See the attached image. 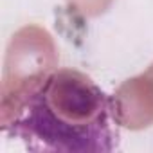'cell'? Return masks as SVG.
<instances>
[{"mask_svg":"<svg viewBox=\"0 0 153 153\" xmlns=\"http://www.w3.org/2000/svg\"><path fill=\"white\" fill-rule=\"evenodd\" d=\"M112 121V99L76 68L52 70L18 103L2 110V130L31 151H114L119 133Z\"/></svg>","mask_w":153,"mask_h":153,"instance_id":"6da1fadb","label":"cell"},{"mask_svg":"<svg viewBox=\"0 0 153 153\" xmlns=\"http://www.w3.org/2000/svg\"><path fill=\"white\" fill-rule=\"evenodd\" d=\"M56 65V45L45 29L38 25H25L16 31L7 47L0 110L18 103L47 78Z\"/></svg>","mask_w":153,"mask_h":153,"instance_id":"7a4b0ae2","label":"cell"},{"mask_svg":"<svg viewBox=\"0 0 153 153\" xmlns=\"http://www.w3.org/2000/svg\"><path fill=\"white\" fill-rule=\"evenodd\" d=\"M110 99L117 124L130 130L153 124V63L142 74L126 79Z\"/></svg>","mask_w":153,"mask_h":153,"instance_id":"3957f363","label":"cell"},{"mask_svg":"<svg viewBox=\"0 0 153 153\" xmlns=\"http://www.w3.org/2000/svg\"><path fill=\"white\" fill-rule=\"evenodd\" d=\"M67 6L70 11L78 13L85 18H94V16H99L103 15L114 0H65Z\"/></svg>","mask_w":153,"mask_h":153,"instance_id":"277c9868","label":"cell"}]
</instances>
